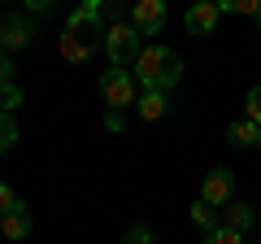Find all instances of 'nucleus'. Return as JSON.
<instances>
[{"label":"nucleus","mask_w":261,"mask_h":244,"mask_svg":"<svg viewBox=\"0 0 261 244\" xmlns=\"http://www.w3.org/2000/svg\"><path fill=\"white\" fill-rule=\"evenodd\" d=\"M105 31H109L105 27V5L100 0H87V5H79V9L65 18L57 48H61V57L70 66H83V61L96 57V48H105Z\"/></svg>","instance_id":"nucleus-1"},{"label":"nucleus","mask_w":261,"mask_h":244,"mask_svg":"<svg viewBox=\"0 0 261 244\" xmlns=\"http://www.w3.org/2000/svg\"><path fill=\"white\" fill-rule=\"evenodd\" d=\"M130 75H135V83H140L144 92H170V87L183 79V61H178V53L166 48V44H144L140 57H135V66H130Z\"/></svg>","instance_id":"nucleus-2"},{"label":"nucleus","mask_w":261,"mask_h":244,"mask_svg":"<svg viewBox=\"0 0 261 244\" xmlns=\"http://www.w3.org/2000/svg\"><path fill=\"white\" fill-rule=\"evenodd\" d=\"M140 31L130 27V22H109L105 31V53H109V66H135V57H140Z\"/></svg>","instance_id":"nucleus-3"},{"label":"nucleus","mask_w":261,"mask_h":244,"mask_svg":"<svg viewBox=\"0 0 261 244\" xmlns=\"http://www.w3.org/2000/svg\"><path fill=\"white\" fill-rule=\"evenodd\" d=\"M100 96H105V105L109 109H126V105H135V75L130 70H122V66H109L100 75Z\"/></svg>","instance_id":"nucleus-4"},{"label":"nucleus","mask_w":261,"mask_h":244,"mask_svg":"<svg viewBox=\"0 0 261 244\" xmlns=\"http://www.w3.org/2000/svg\"><path fill=\"white\" fill-rule=\"evenodd\" d=\"M231 197H235V175L226 166H214L205 175V183H200V201L214 205V209H222V205H231Z\"/></svg>","instance_id":"nucleus-5"},{"label":"nucleus","mask_w":261,"mask_h":244,"mask_svg":"<svg viewBox=\"0 0 261 244\" xmlns=\"http://www.w3.org/2000/svg\"><path fill=\"white\" fill-rule=\"evenodd\" d=\"M31 39H35V27H31V18H22V13H9V18L0 22V53H18V48H27Z\"/></svg>","instance_id":"nucleus-6"},{"label":"nucleus","mask_w":261,"mask_h":244,"mask_svg":"<svg viewBox=\"0 0 261 244\" xmlns=\"http://www.w3.org/2000/svg\"><path fill=\"white\" fill-rule=\"evenodd\" d=\"M161 22H166V0H140V5L130 9V27L140 31V39L144 35H157Z\"/></svg>","instance_id":"nucleus-7"},{"label":"nucleus","mask_w":261,"mask_h":244,"mask_svg":"<svg viewBox=\"0 0 261 244\" xmlns=\"http://www.w3.org/2000/svg\"><path fill=\"white\" fill-rule=\"evenodd\" d=\"M218 18H222L218 0H196L192 9L183 13V27L192 31V35H209V31H218Z\"/></svg>","instance_id":"nucleus-8"},{"label":"nucleus","mask_w":261,"mask_h":244,"mask_svg":"<svg viewBox=\"0 0 261 244\" xmlns=\"http://www.w3.org/2000/svg\"><path fill=\"white\" fill-rule=\"evenodd\" d=\"M0 235H5V240H27V235H31V209L22 205V201L0 218Z\"/></svg>","instance_id":"nucleus-9"},{"label":"nucleus","mask_w":261,"mask_h":244,"mask_svg":"<svg viewBox=\"0 0 261 244\" xmlns=\"http://www.w3.org/2000/svg\"><path fill=\"white\" fill-rule=\"evenodd\" d=\"M226 144H235V149H261V127L248 122V118L231 122V127H226Z\"/></svg>","instance_id":"nucleus-10"},{"label":"nucleus","mask_w":261,"mask_h":244,"mask_svg":"<svg viewBox=\"0 0 261 244\" xmlns=\"http://www.w3.org/2000/svg\"><path fill=\"white\" fill-rule=\"evenodd\" d=\"M135 113H140L144 122H157L170 113V92H144L140 101H135Z\"/></svg>","instance_id":"nucleus-11"},{"label":"nucleus","mask_w":261,"mask_h":244,"mask_svg":"<svg viewBox=\"0 0 261 244\" xmlns=\"http://www.w3.org/2000/svg\"><path fill=\"white\" fill-rule=\"evenodd\" d=\"M252 223H257V209H252V205H244V201L226 205V223H222V227H231V231H240V235H244Z\"/></svg>","instance_id":"nucleus-12"},{"label":"nucleus","mask_w":261,"mask_h":244,"mask_svg":"<svg viewBox=\"0 0 261 244\" xmlns=\"http://www.w3.org/2000/svg\"><path fill=\"white\" fill-rule=\"evenodd\" d=\"M222 13H240V18H252L261 27V0H218Z\"/></svg>","instance_id":"nucleus-13"},{"label":"nucleus","mask_w":261,"mask_h":244,"mask_svg":"<svg viewBox=\"0 0 261 244\" xmlns=\"http://www.w3.org/2000/svg\"><path fill=\"white\" fill-rule=\"evenodd\" d=\"M192 223L196 227H200V231H218V209L214 205H205V201H196V205H192Z\"/></svg>","instance_id":"nucleus-14"},{"label":"nucleus","mask_w":261,"mask_h":244,"mask_svg":"<svg viewBox=\"0 0 261 244\" xmlns=\"http://www.w3.org/2000/svg\"><path fill=\"white\" fill-rule=\"evenodd\" d=\"M13 144H18V122H13V113L0 109V153H9Z\"/></svg>","instance_id":"nucleus-15"},{"label":"nucleus","mask_w":261,"mask_h":244,"mask_svg":"<svg viewBox=\"0 0 261 244\" xmlns=\"http://www.w3.org/2000/svg\"><path fill=\"white\" fill-rule=\"evenodd\" d=\"M244 118L261 127V83H257V87H248V96H244Z\"/></svg>","instance_id":"nucleus-16"},{"label":"nucleus","mask_w":261,"mask_h":244,"mask_svg":"<svg viewBox=\"0 0 261 244\" xmlns=\"http://www.w3.org/2000/svg\"><path fill=\"white\" fill-rule=\"evenodd\" d=\"M122 244H157V235H152L148 223H135L126 235H122Z\"/></svg>","instance_id":"nucleus-17"},{"label":"nucleus","mask_w":261,"mask_h":244,"mask_svg":"<svg viewBox=\"0 0 261 244\" xmlns=\"http://www.w3.org/2000/svg\"><path fill=\"white\" fill-rule=\"evenodd\" d=\"M18 105H22V87H18V83L0 87V109H5V113H13V109H18Z\"/></svg>","instance_id":"nucleus-18"},{"label":"nucleus","mask_w":261,"mask_h":244,"mask_svg":"<svg viewBox=\"0 0 261 244\" xmlns=\"http://www.w3.org/2000/svg\"><path fill=\"white\" fill-rule=\"evenodd\" d=\"M205 244H244V235H240V231H231V227H218V231H209V235H205Z\"/></svg>","instance_id":"nucleus-19"},{"label":"nucleus","mask_w":261,"mask_h":244,"mask_svg":"<svg viewBox=\"0 0 261 244\" xmlns=\"http://www.w3.org/2000/svg\"><path fill=\"white\" fill-rule=\"evenodd\" d=\"M13 205H18V192H13V188H9V183H5V179H0V218L9 214V209H13Z\"/></svg>","instance_id":"nucleus-20"},{"label":"nucleus","mask_w":261,"mask_h":244,"mask_svg":"<svg viewBox=\"0 0 261 244\" xmlns=\"http://www.w3.org/2000/svg\"><path fill=\"white\" fill-rule=\"evenodd\" d=\"M9 83H13V57L0 53V87H9Z\"/></svg>","instance_id":"nucleus-21"},{"label":"nucleus","mask_w":261,"mask_h":244,"mask_svg":"<svg viewBox=\"0 0 261 244\" xmlns=\"http://www.w3.org/2000/svg\"><path fill=\"white\" fill-rule=\"evenodd\" d=\"M122 127H126V118H122L118 109H109V113H105V131H122Z\"/></svg>","instance_id":"nucleus-22"},{"label":"nucleus","mask_w":261,"mask_h":244,"mask_svg":"<svg viewBox=\"0 0 261 244\" xmlns=\"http://www.w3.org/2000/svg\"><path fill=\"white\" fill-rule=\"evenodd\" d=\"M27 9H31V13H53V0H31Z\"/></svg>","instance_id":"nucleus-23"},{"label":"nucleus","mask_w":261,"mask_h":244,"mask_svg":"<svg viewBox=\"0 0 261 244\" xmlns=\"http://www.w3.org/2000/svg\"><path fill=\"white\" fill-rule=\"evenodd\" d=\"M252 244H257V240H252Z\"/></svg>","instance_id":"nucleus-24"}]
</instances>
